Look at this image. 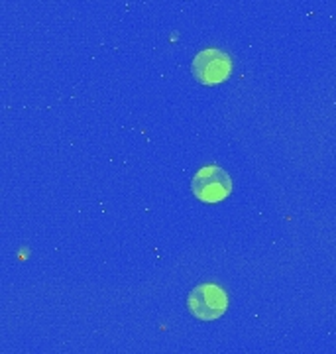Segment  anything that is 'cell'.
<instances>
[{
    "label": "cell",
    "mask_w": 336,
    "mask_h": 354,
    "mask_svg": "<svg viewBox=\"0 0 336 354\" xmlns=\"http://www.w3.org/2000/svg\"><path fill=\"white\" fill-rule=\"evenodd\" d=\"M191 71L200 85H221L232 73V59L226 51L209 48L195 55Z\"/></svg>",
    "instance_id": "1"
},
{
    "label": "cell",
    "mask_w": 336,
    "mask_h": 354,
    "mask_svg": "<svg viewBox=\"0 0 336 354\" xmlns=\"http://www.w3.org/2000/svg\"><path fill=\"white\" fill-rule=\"evenodd\" d=\"M189 311L200 321H214L226 313L228 297L226 291L214 283H203L189 293Z\"/></svg>",
    "instance_id": "3"
},
{
    "label": "cell",
    "mask_w": 336,
    "mask_h": 354,
    "mask_svg": "<svg viewBox=\"0 0 336 354\" xmlns=\"http://www.w3.org/2000/svg\"><path fill=\"white\" fill-rule=\"evenodd\" d=\"M193 193L203 203H218L232 193V179L218 165H207L193 177Z\"/></svg>",
    "instance_id": "2"
}]
</instances>
